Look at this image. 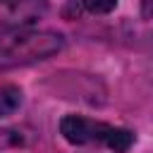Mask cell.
Wrapping results in <instances>:
<instances>
[{
  "mask_svg": "<svg viewBox=\"0 0 153 153\" xmlns=\"http://www.w3.org/2000/svg\"><path fill=\"white\" fill-rule=\"evenodd\" d=\"M62 48V36L55 31L0 29V67L29 65L45 60Z\"/></svg>",
  "mask_w": 153,
  "mask_h": 153,
  "instance_id": "cell-1",
  "label": "cell"
},
{
  "mask_svg": "<svg viewBox=\"0 0 153 153\" xmlns=\"http://www.w3.org/2000/svg\"><path fill=\"white\" fill-rule=\"evenodd\" d=\"M60 134L65 141L74 146H86V143H103L115 153H127L129 146L134 143V134L122 127H112L91 117L81 115H65L60 120Z\"/></svg>",
  "mask_w": 153,
  "mask_h": 153,
  "instance_id": "cell-2",
  "label": "cell"
},
{
  "mask_svg": "<svg viewBox=\"0 0 153 153\" xmlns=\"http://www.w3.org/2000/svg\"><path fill=\"white\" fill-rule=\"evenodd\" d=\"M48 10V0H0V29H29Z\"/></svg>",
  "mask_w": 153,
  "mask_h": 153,
  "instance_id": "cell-3",
  "label": "cell"
},
{
  "mask_svg": "<svg viewBox=\"0 0 153 153\" xmlns=\"http://www.w3.org/2000/svg\"><path fill=\"white\" fill-rule=\"evenodd\" d=\"M117 7V0H69L67 12L69 14H79V12H88V14H108Z\"/></svg>",
  "mask_w": 153,
  "mask_h": 153,
  "instance_id": "cell-4",
  "label": "cell"
},
{
  "mask_svg": "<svg viewBox=\"0 0 153 153\" xmlns=\"http://www.w3.org/2000/svg\"><path fill=\"white\" fill-rule=\"evenodd\" d=\"M22 105V91L17 86H0V117H10Z\"/></svg>",
  "mask_w": 153,
  "mask_h": 153,
  "instance_id": "cell-5",
  "label": "cell"
},
{
  "mask_svg": "<svg viewBox=\"0 0 153 153\" xmlns=\"http://www.w3.org/2000/svg\"><path fill=\"white\" fill-rule=\"evenodd\" d=\"M146 12H148V14L153 17V5H146Z\"/></svg>",
  "mask_w": 153,
  "mask_h": 153,
  "instance_id": "cell-6",
  "label": "cell"
},
{
  "mask_svg": "<svg viewBox=\"0 0 153 153\" xmlns=\"http://www.w3.org/2000/svg\"><path fill=\"white\" fill-rule=\"evenodd\" d=\"M143 2H146V5H153V0H143Z\"/></svg>",
  "mask_w": 153,
  "mask_h": 153,
  "instance_id": "cell-7",
  "label": "cell"
}]
</instances>
